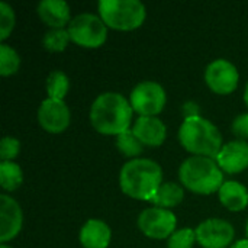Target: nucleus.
<instances>
[{
  "label": "nucleus",
  "instance_id": "1",
  "mask_svg": "<svg viewBox=\"0 0 248 248\" xmlns=\"http://www.w3.org/2000/svg\"><path fill=\"white\" fill-rule=\"evenodd\" d=\"M132 106L125 96L106 92L96 97L90 108V124L103 135H121L129 129L132 121Z\"/></svg>",
  "mask_w": 248,
  "mask_h": 248
},
{
  "label": "nucleus",
  "instance_id": "2",
  "mask_svg": "<svg viewBox=\"0 0 248 248\" xmlns=\"http://www.w3.org/2000/svg\"><path fill=\"white\" fill-rule=\"evenodd\" d=\"M119 185L125 195L137 201H150L163 185L161 167L148 158H134L124 164Z\"/></svg>",
  "mask_w": 248,
  "mask_h": 248
},
{
  "label": "nucleus",
  "instance_id": "3",
  "mask_svg": "<svg viewBox=\"0 0 248 248\" xmlns=\"http://www.w3.org/2000/svg\"><path fill=\"white\" fill-rule=\"evenodd\" d=\"M179 141L190 154L214 160L224 147L219 129L201 115L185 118L179 128Z\"/></svg>",
  "mask_w": 248,
  "mask_h": 248
},
{
  "label": "nucleus",
  "instance_id": "4",
  "mask_svg": "<svg viewBox=\"0 0 248 248\" xmlns=\"http://www.w3.org/2000/svg\"><path fill=\"white\" fill-rule=\"evenodd\" d=\"M182 185L198 195H212L224 185V174L217 160L208 157L186 158L179 169Z\"/></svg>",
  "mask_w": 248,
  "mask_h": 248
},
{
  "label": "nucleus",
  "instance_id": "5",
  "mask_svg": "<svg viewBox=\"0 0 248 248\" xmlns=\"http://www.w3.org/2000/svg\"><path fill=\"white\" fill-rule=\"evenodd\" d=\"M97 9L105 25L116 31H134L147 16L145 6L140 0H100Z\"/></svg>",
  "mask_w": 248,
  "mask_h": 248
},
{
  "label": "nucleus",
  "instance_id": "6",
  "mask_svg": "<svg viewBox=\"0 0 248 248\" xmlns=\"http://www.w3.org/2000/svg\"><path fill=\"white\" fill-rule=\"evenodd\" d=\"M70 39L83 48H99L108 38V26L100 16L81 13L71 19L67 28Z\"/></svg>",
  "mask_w": 248,
  "mask_h": 248
},
{
  "label": "nucleus",
  "instance_id": "7",
  "mask_svg": "<svg viewBox=\"0 0 248 248\" xmlns=\"http://www.w3.org/2000/svg\"><path fill=\"white\" fill-rule=\"evenodd\" d=\"M167 102L166 90L155 81H142L131 92L129 103L132 109L141 116L158 115Z\"/></svg>",
  "mask_w": 248,
  "mask_h": 248
},
{
  "label": "nucleus",
  "instance_id": "8",
  "mask_svg": "<svg viewBox=\"0 0 248 248\" xmlns=\"http://www.w3.org/2000/svg\"><path fill=\"white\" fill-rule=\"evenodd\" d=\"M177 218L170 209L148 208L138 217V227L144 235L153 240L170 238L176 232Z\"/></svg>",
  "mask_w": 248,
  "mask_h": 248
},
{
  "label": "nucleus",
  "instance_id": "9",
  "mask_svg": "<svg viewBox=\"0 0 248 248\" xmlns=\"http://www.w3.org/2000/svg\"><path fill=\"white\" fill-rule=\"evenodd\" d=\"M205 81L217 94H230L238 87L240 74L237 67L224 58L212 61L205 70Z\"/></svg>",
  "mask_w": 248,
  "mask_h": 248
},
{
  "label": "nucleus",
  "instance_id": "10",
  "mask_svg": "<svg viewBox=\"0 0 248 248\" xmlns=\"http://www.w3.org/2000/svg\"><path fill=\"white\" fill-rule=\"evenodd\" d=\"M196 240L203 248H227L232 244L235 231L234 227L225 219H206L198 225Z\"/></svg>",
  "mask_w": 248,
  "mask_h": 248
},
{
  "label": "nucleus",
  "instance_id": "11",
  "mask_svg": "<svg viewBox=\"0 0 248 248\" xmlns=\"http://www.w3.org/2000/svg\"><path fill=\"white\" fill-rule=\"evenodd\" d=\"M38 121L46 132L60 134L68 128L71 122V113L64 100L48 97L41 103L38 109Z\"/></svg>",
  "mask_w": 248,
  "mask_h": 248
},
{
  "label": "nucleus",
  "instance_id": "12",
  "mask_svg": "<svg viewBox=\"0 0 248 248\" xmlns=\"http://www.w3.org/2000/svg\"><path fill=\"white\" fill-rule=\"evenodd\" d=\"M23 225V214L19 203L7 196H0V241L6 244L13 240L22 230Z\"/></svg>",
  "mask_w": 248,
  "mask_h": 248
},
{
  "label": "nucleus",
  "instance_id": "13",
  "mask_svg": "<svg viewBox=\"0 0 248 248\" xmlns=\"http://www.w3.org/2000/svg\"><path fill=\"white\" fill-rule=\"evenodd\" d=\"M215 160L225 173L237 174L244 171L248 167V142L237 140L225 144Z\"/></svg>",
  "mask_w": 248,
  "mask_h": 248
},
{
  "label": "nucleus",
  "instance_id": "14",
  "mask_svg": "<svg viewBox=\"0 0 248 248\" xmlns=\"http://www.w3.org/2000/svg\"><path fill=\"white\" fill-rule=\"evenodd\" d=\"M132 132L148 147H160L167 137V128L157 116H140L132 126Z\"/></svg>",
  "mask_w": 248,
  "mask_h": 248
},
{
  "label": "nucleus",
  "instance_id": "15",
  "mask_svg": "<svg viewBox=\"0 0 248 248\" xmlns=\"http://www.w3.org/2000/svg\"><path fill=\"white\" fill-rule=\"evenodd\" d=\"M38 15L51 29H64L71 22L70 6L64 0H42L38 4Z\"/></svg>",
  "mask_w": 248,
  "mask_h": 248
},
{
  "label": "nucleus",
  "instance_id": "16",
  "mask_svg": "<svg viewBox=\"0 0 248 248\" xmlns=\"http://www.w3.org/2000/svg\"><path fill=\"white\" fill-rule=\"evenodd\" d=\"M80 244L84 248H108L112 232L100 219H89L80 230Z\"/></svg>",
  "mask_w": 248,
  "mask_h": 248
},
{
  "label": "nucleus",
  "instance_id": "17",
  "mask_svg": "<svg viewBox=\"0 0 248 248\" xmlns=\"http://www.w3.org/2000/svg\"><path fill=\"white\" fill-rule=\"evenodd\" d=\"M218 196L221 203L232 212L244 211L248 206V190L240 182H224L218 192Z\"/></svg>",
  "mask_w": 248,
  "mask_h": 248
},
{
  "label": "nucleus",
  "instance_id": "18",
  "mask_svg": "<svg viewBox=\"0 0 248 248\" xmlns=\"http://www.w3.org/2000/svg\"><path fill=\"white\" fill-rule=\"evenodd\" d=\"M183 198H185V190L180 185L173 183V182H166L158 187V190L153 196L151 202L157 208L169 209V208H174L179 203H182Z\"/></svg>",
  "mask_w": 248,
  "mask_h": 248
},
{
  "label": "nucleus",
  "instance_id": "19",
  "mask_svg": "<svg viewBox=\"0 0 248 248\" xmlns=\"http://www.w3.org/2000/svg\"><path fill=\"white\" fill-rule=\"evenodd\" d=\"M23 182L22 169L13 161H1L0 163V185L6 192L16 190Z\"/></svg>",
  "mask_w": 248,
  "mask_h": 248
},
{
  "label": "nucleus",
  "instance_id": "20",
  "mask_svg": "<svg viewBox=\"0 0 248 248\" xmlns=\"http://www.w3.org/2000/svg\"><path fill=\"white\" fill-rule=\"evenodd\" d=\"M70 89V80L65 73L55 70L46 78V93L49 99L64 100Z\"/></svg>",
  "mask_w": 248,
  "mask_h": 248
},
{
  "label": "nucleus",
  "instance_id": "21",
  "mask_svg": "<svg viewBox=\"0 0 248 248\" xmlns=\"http://www.w3.org/2000/svg\"><path fill=\"white\" fill-rule=\"evenodd\" d=\"M116 147L125 157H138L144 151V144L135 137L132 129H128L124 134L118 135Z\"/></svg>",
  "mask_w": 248,
  "mask_h": 248
},
{
  "label": "nucleus",
  "instance_id": "22",
  "mask_svg": "<svg viewBox=\"0 0 248 248\" xmlns=\"http://www.w3.org/2000/svg\"><path fill=\"white\" fill-rule=\"evenodd\" d=\"M19 54L7 44H0V74L3 77L12 76L19 70Z\"/></svg>",
  "mask_w": 248,
  "mask_h": 248
},
{
  "label": "nucleus",
  "instance_id": "23",
  "mask_svg": "<svg viewBox=\"0 0 248 248\" xmlns=\"http://www.w3.org/2000/svg\"><path fill=\"white\" fill-rule=\"evenodd\" d=\"M70 39V33L67 29H51L42 38V45L45 49L51 52H61L67 48Z\"/></svg>",
  "mask_w": 248,
  "mask_h": 248
},
{
  "label": "nucleus",
  "instance_id": "24",
  "mask_svg": "<svg viewBox=\"0 0 248 248\" xmlns=\"http://www.w3.org/2000/svg\"><path fill=\"white\" fill-rule=\"evenodd\" d=\"M15 12L12 6H9L6 1H0V41L3 44L4 39L9 38L15 28Z\"/></svg>",
  "mask_w": 248,
  "mask_h": 248
},
{
  "label": "nucleus",
  "instance_id": "25",
  "mask_svg": "<svg viewBox=\"0 0 248 248\" xmlns=\"http://www.w3.org/2000/svg\"><path fill=\"white\" fill-rule=\"evenodd\" d=\"M196 241V231L192 228H183L169 238L167 248H193Z\"/></svg>",
  "mask_w": 248,
  "mask_h": 248
},
{
  "label": "nucleus",
  "instance_id": "26",
  "mask_svg": "<svg viewBox=\"0 0 248 248\" xmlns=\"http://www.w3.org/2000/svg\"><path fill=\"white\" fill-rule=\"evenodd\" d=\"M20 150V142L13 137H4L0 141V158L1 161H12L17 157Z\"/></svg>",
  "mask_w": 248,
  "mask_h": 248
},
{
  "label": "nucleus",
  "instance_id": "27",
  "mask_svg": "<svg viewBox=\"0 0 248 248\" xmlns=\"http://www.w3.org/2000/svg\"><path fill=\"white\" fill-rule=\"evenodd\" d=\"M231 131L232 134L240 138L241 141L248 140V113H243V115H238L232 125H231Z\"/></svg>",
  "mask_w": 248,
  "mask_h": 248
},
{
  "label": "nucleus",
  "instance_id": "28",
  "mask_svg": "<svg viewBox=\"0 0 248 248\" xmlns=\"http://www.w3.org/2000/svg\"><path fill=\"white\" fill-rule=\"evenodd\" d=\"M231 248H248V238L246 240H238L237 243H234Z\"/></svg>",
  "mask_w": 248,
  "mask_h": 248
},
{
  "label": "nucleus",
  "instance_id": "29",
  "mask_svg": "<svg viewBox=\"0 0 248 248\" xmlns=\"http://www.w3.org/2000/svg\"><path fill=\"white\" fill-rule=\"evenodd\" d=\"M244 100H246V105L248 106V83L246 86V92H244Z\"/></svg>",
  "mask_w": 248,
  "mask_h": 248
},
{
  "label": "nucleus",
  "instance_id": "30",
  "mask_svg": "<svg viewBox=\"0 0 248 248\" xmlns=\"http://www.w3.org/2000/svg\"><path fill=\"white\" fill-rule=\"evenodd\" d=\"M0 248H12V247H10V246H7V244H1Z\"/></svg>",
  "mask_w": 248,
  "mask_h": 248
},
{
  "label": "nucleus",
  "instance_id": "31",
  "mask_svg": "<svg viewBox=\"0 0 248 248\" xmlns=\"http://www.w3.org/2000/svg\"><path fill=\"white\" fill-rule=\"evenodd\" d=\"M246 231H247V235H248V221H247V227H246Z\"/></svg>",
  "mask_w": 248,
  "mask_h": 248
}]
</instances>
